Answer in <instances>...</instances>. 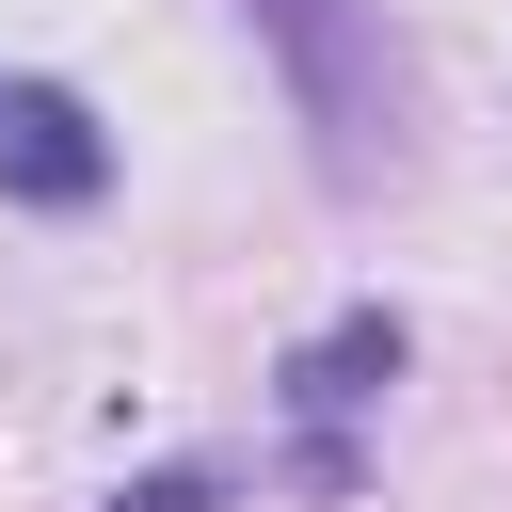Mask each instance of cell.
<instances>
[{"mask_svg": "<svg viewBox=\"0 0 512 512\" xmlns=\"http://www.w3.org/2000/svg\"><path fill=\"white\" fill-rule=\"evenodd\" d=\"M240 16H256L272 64H288V112H304V144H320V192H384V176H400V112H416L384 0H240Z\"/></svg>", "mask_w": 512, "mask_h": 512, "instance_id": "6da1fadb", "label": "cell"}, {"mask_svg": "<svg viewBox=\"0 0 512 512\" xmlns=\"http://www.w3.org/2000/svg\"><path fill=\"white\" fill-rule=\"evenodd\" d=\"M272 384H288V432H304V448H288V480H304V496H352V480H368V464H352V416L400 384V320H384V304H352V320H320Z\"/></svg>", "mask_w": 512, "mask_h": 512, "instance_id": "7a4b0ae2", "label": "cell"}, {"mask_svg": "<svg viewBox=\"0 0 512 512\" xmlns=\"http://www.w3.org/2000/svg\"><path fill=\"white\" fill-rule=\"evenodd\" d=\"M0 192L16 208H96L112 192V128L64 80H32V64H0Z\"/></svg>", "mask_w": 512, "mask_h": 512, "instance_id": "3957f363", "label": "cell"}]
</instances>
